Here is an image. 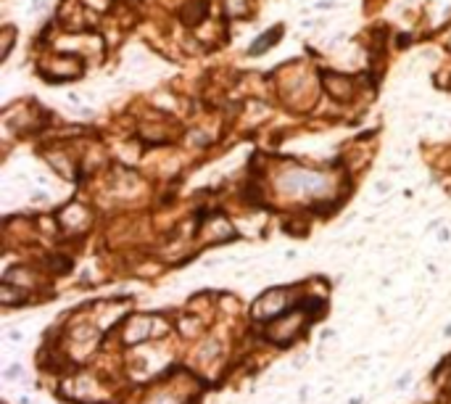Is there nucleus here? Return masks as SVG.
<instances>
[{"instance_id":"1","label":"nucleus","mask_w":451,"mask_h":404,"mask_svg":"<svg viewBox=\"0 0 451 404\" xmlns=\"http://www.w3.org/2000/svg\"><path fill=\"white\" fill-rule=\"evenodd\" d=\"M280 34H282V32H280V27L269 29V32H267V34H261V37H258L256 43H251V53H254V56H261V53L267 50V48L272 45V43H277Z\"/></svg>"}]
</instances>
